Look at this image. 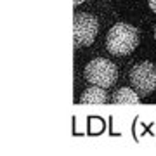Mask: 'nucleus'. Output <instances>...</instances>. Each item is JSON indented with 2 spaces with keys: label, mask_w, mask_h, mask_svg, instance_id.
<instances>
[{
  "label": "nucleus",
  "mask_w": 156,
  "mask_h": 156,
  "mask_svg": "<svg viewBox=\"0 0 156 156\" xmlns=\"http://www.w3.org/2000/svg\"><path fill=\"white\" fill-rule=\"evenodd\" d=\"M113 104H139L140 95L135 92L134 89H128V87H122L118 89L113 95Z\"/></svg>",
  "instance_id": "nucleus-6"
},
{
  "label": "nucleus",
  "mask_w": 156,
  "mask_h": 156,
  "mask_svg": "<svg viewBox=\"0 0 156 156\" xmlns=\"http://www.w3.org/2000/svg\"><path fill=\"white\" fill-rule=\"evenodd\" d=\"M147 4H149L151 11H154V12H156V0H147Z\"/></svg>",
  "instance_id": "nucleus-7"
},
{
  "label": "nucleus",
  "mask_w": 156,
  "mask_h": 156,
  "mask_svg": "<svg viewBox=\"0 0 156 156\" xmlns=\"http://www.w3.org/2000/svg\"><path fill=\"white\" fill-rule=\"evenodd\" d=\"M128 78H130L132 89H134L140 97H146V95H149L153 90H156V66L149 61L137 62V64L130 69Z\"/></svg>",
  "instance_id": "nucleus-3"
},
{
  "label": "nucleus",
  "mask_w": 156,
  "mask_h": 156,
  "mask_svg": "<svg viewBox=\"0 0 156 156\" xmlns=\"http://www.w3.org/2000/svg\"><path fill=\"white\" fill-rule=\"evenodd\" d=\"M154 40H156V28H154Z\"/></svg>",
  "instance_id": "nucleus-9"
},
{
  "label": "nucleus",
  "mask_w": 156,
  "mask_h": 156,
  "mask_svg": "<svg viewBox=\"0 0 156 156\" xmlns=\"http://www.w3.org/2000/svg\"><path fill=\"white\" fill-rule=\"evenodd\" d=\"M80 102H82V104H106L108 94H106V90H104V87L94 85V87L87 89L83 94H82Z\"/></svg>",
  "instance_id": "nucleus-5"
},
{
  "label": "nucleus",
  "mask_w": 156,
  "mask_h": 156,
  "mask_svg": "<svg viewBox=\"0 0 156 156\" xmlns=\"http://www.w3.org/2000/svg\"><path fill=\"white\" fill-rule=\"evenodd\" d=\"M139 30L127 23L115 24L106 35V49L113 56H128L139 45Z\"/></svg>",
  "instance_id": "nucleus-1"
},
{
  "label": "nucleus",
  "mask_w": 156,
  "mask_h": 156,
  "mask_svg": "<svg viewBox=\"0 0 156 156\" xmlns=\"http://www.w3.org/2000/svg\"><path fill=\"white\" fill-rule=\"evenodd\" d=\"M75 2V5H80V4H83V2H87V0H73Z\"/></svg>",
  "instance_id": "nucleus-8"
},
{
  "label": "nucleus",
  "mask_w": 156,
  "mask_h": 156,
  "mask_svg": "<svg viewBox=\"0 0 156 156\" xmlns=\"http://www.w3.org/2000/svg\"><path fill=\"white\" fill-rule=\"evenodd\" d=\"M99 23L89 12H76L73 17V38L75 47H87L95 40Z\"/></svg>",
  "instance_id": "nucleus-4"
},
{
  "label": "nucleus",
  "mask_w": 156,
  "mask_h": 156,
  "mask_svg": "<svg viewBox=\"0 0 156 156\" xmlns=\"http://www.w3.org/2000/svg\"><path fill=\"white\" fill-rule=\"evenodd\" d=\"M83 75H85V78L89 80L90 83L108 89V87H111V85L116 83L118 68H116V64L111 62L109 59L97 57V59L90 61L89 64L85 66Z\"/></svg>",
  "instance_id": "nucleus-2"
}]
</instances>
